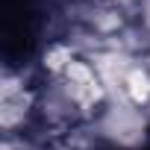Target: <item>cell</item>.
I'll list each match as a JSON object with an SVG mask.
<instances>
[{
	"label": "cell",
	"instance_id": "5",
	"mask_svg": "<svg viewBox=\"0 0 150 150\" xmlns=\"http://www.w3.org/2000/svg\"><path fill=\"white\" fill-rule=\"evenodd\" d=\"M121 97H127V100H132V103H138V106L147 109V103H150V71H147L144 59L135 62L132 71L127 74L124 88H121Z\"/></svg>",
	"mask_w": 150,
	"mask_h": 150
},
{
	"label": "cell",
	"instance_id": "7",
	"mask_svg": "<svg viewBox=\"0 0 150 150\" xmlns=\"http://www.w3.org/2000/svg\"><path fill=\"white\" fill-rule=\"evenodd\" d=\"M132 21L150 35V0H135L132 3Z\"/></svg>",
	"mask_w": 150,
	"mask_h": 150
},
{
	"label": "cell",
	"instance_id": "6",
	"mask_svg": "<svg viewBox=\"0 0 150 150\" xmlns=\"http://www.w3.org/2000/svg\"><path fill=\"white\" fill-rule=\"evenodd\" d=\"M0 150H47V144L30 132H18V135H3Z\"/></svg>",
	"mask_w": 150,
	"mask_h": 150
},
{
	"label": "cell",
	"instance_id": "1",
	"mask_svg": "<svg viewBox=\"0 0 150 150\" xmlns=\"http://www.w3.org/2000/svg\"><path fill=\"white\" fill-rule=\"evenodd\" d=\"M106 150H144L150 144V115L127 97H109L91 118Z\"/></svg>",
	"mask_w": 150,
	"mask_h": 150
},
{
	"label": "cell",
	"instance_id": "3",
	"mask_svg": "<svg viewBox=\"0 0 150 150\" xmlns=\"http://www.w3.org/2000/svg\"><path fill=\"white\" fill-rule=\"evenodd\" d=\"M35 124V86L27 71L6 68L0 77V129L3 135L30 132Z\"/></svg>",
	"mask_w": 150,
	"mask_h": 150
},
{
	"label": "cell",
	"instance_id": "4",
	"mask_svg": "<svg viewBox=\"0 0 150 150\" xmlns=\"http://www.w3.org/2000/svg\"><path fill=\"white\" fill-rule=\"evenodd\" d=\"M77 56H80L77 47H74L68 38H56V41H50L41 50V68H44L47 77H62V74L68 71V65Z\"/></svg>",
	"mask_w": 150,
	"mask_h": 150
},
{
	"label": "cell",
	"instance_id": "2",
	"mask_svg": "<svg viewBox=\"0 0 150 150\" xmlns=\"http://www.w3.org/2000/svg\"><path fill=\"white\" fill-rule=\"evenodd\" d=\"M86 121L88 118L65 77H44V83L35 86V124L47 129L53 138L71 132Z\"/></svg>",
	"mask_w": 150,
	"mask_h": 150
},
{
	"label": "cell",
	"instance_id": "8",
	"mask_svg": "<svg viewBox=\"0 0 150 150\" xmlns=\"http://www.w3.org/2000/svg\"><path fill=\"white\" fill-rule=\"evenodd\" d=\"M147 115H150V103H147Z\"/></svg>",
	"mask_w": 150,
	"mask_h": 150
}]
</instances>
